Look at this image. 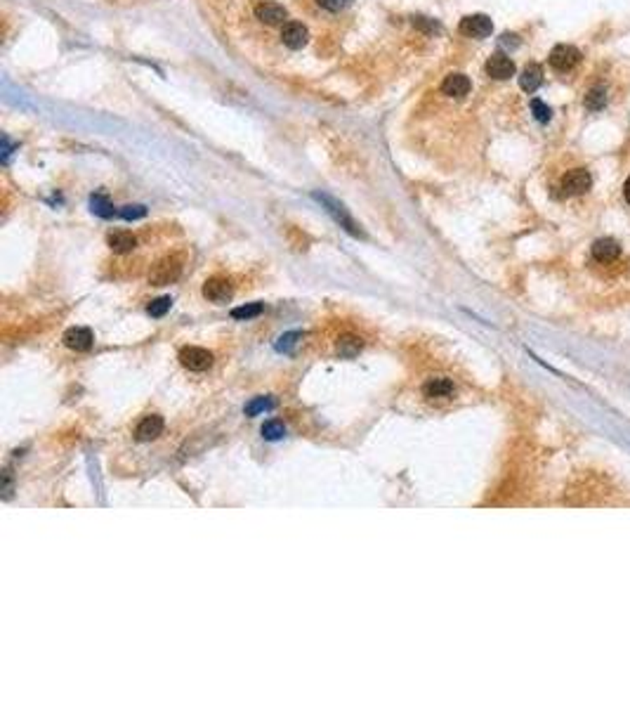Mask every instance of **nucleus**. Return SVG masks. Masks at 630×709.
I'll list each match as a JSON object with an SVG mask.
<instances>
[{
    "instance_id": "16",
    "label": "nucleus",
    "mask_w": 630,
    "mask_h": 709,
    "mask_svg": "<svg viewBox=\"0 0 630 709\" xmlns=\"http://www.w3.org/2000/svg\"><path fill=\"white\" fill-rule=\"evenodd\" d=\"M541 83H543V69H541L539 64H527L524 66V71H522V76H520V85H522V90L524 92H536L541 88Z\"/></svg>"
},
{
    "instance_id": "21",
    "label": "nucleus",
    "mask_w": 630,
    "mask_h": 709,
    "mask_svg": "<svg viewBox=\"0 0 630 709\" xmlns=\"http://www.w3.org/2000/svg\"><path fill=\"white\" fill-rule=\"evenodd\" d=\"M274 409V400L272 397H253L251 402L246 404V416H260V414H265V412H272Z\"/></svg>"
},
{
    "instance_id": "18",
    "label": "nucleus",
    "mask_w": 630,
    "mask_h": 709,
    "mask_svg": "<svg viewBox=\"0 0 630 709\" xmlns=\"http://www.w3.org/2000/svg\"><path fill=\"white\" fill-rule=\"evenodd\" d=\"M109 246L114 253H130L137 246V239L130 232H114L109 234Z\"/></svg>"
},
{
    "instance_id": "27",
    "label": "nucleus",
    "mask_w": 630,
    "mask_h": 709,
    "mask_svg": "<svg viewBox=\"0 0 630 709\" xmlns=\"http://www.w3.org/2000/svg\"><path fill=\"white\" fill-rule=\"evenodd\" d=\"M532 111H534V116L539 118L541 123H548V121H550V116H552L550 107H548L545 102H541V99H532Z\"/></svg>"
},
{
    "instance_id": "26",
    "label": "nucleus",
    "mask_w": 630,
    "mask_h": 709,
    "mask_svg": "<svg viewBox=\"0 0 630 709\" xmlns=\"http://www.w3.org/2000/svg\"><path fill=\"white\" fill-rule=\"evenodd\" d=\"M118 215H121L123 220H140V217L147 215V208L142 206V203H128V206H123L118 210Z\"/></svg>"
},
{
    "instance_id": "11",
    "label": "nucleus",
    "mask_w": 630,
    "mask_h": 709,
    "mask_svg": "<svg viewBox=\"0 0 630 709\" xmlns=\"http://www.w3.org/2000/svg\"><path fill=\"white\" fill-rule=\"evenodd\" d=\"M590 256L595 263L609 265L621 256V246H619V241H614V239H597L590 248Z\"/></svg>"
},
{
    "instance_id": "5",
    "label": "nucleus",
    "mask_w": 630,
    "mask_h": 709,
    "mask_svg": "<svg viewBox=\"0 0 630 709\" xmlns=\"http://www.w3.org/2000/svg\"><path fill=\"white\" fill-rule=\"evenodd\" d=\"M548 62H550V66L555 71H571L573 66L581 62V52H578L573 45H555L552 48V52H550V57H548Z\"/></svg>"
},
{
    "instance_id": "20",
    "label": "nucleus",
    "mask_w": 630,
    "mask_h": 709,
    "mask_svg": "<svg viewBox=\"0 0 630 709\" xmlns=\"http://www.w3.org/2000/svg\"><path fill=\"white\" fill-rule=\"evenodd\" d=\"M607 107V90L604 88H590L585 95V109L588 111H602Z\"/></svg>"
},
{
    "instance_id": "23",
    "label": "nucleus",
    "mask_w": 630,
    "mask_h": 709,
    "mask_svg": "<svg viewBox=\"0 0 630 709\" xmlns=\"http://www.w3.org/2000/svg\"><path fill=\"white\" fill-rule=\"evenodd\" d=\"M284 435H286V426L281 424V421H267V424L262 426V438L270 440V443H277V440H281Z\"/></svg>"
},
{
    "instance_id": "19",
    "label": "nucleus",
    "mask_w": 630,
    "mask_h": 709,
    "mask_svg": "<svg viewBox=\"0 0 630 709\" xmlns=\"http://www.w3.org/2000/svg\"><path fill=\"white\" fill-rule=\"evenodd\" d=\"M262 313H265V303H246V306L232 310V320L248 322V320H255V317H260Z\"/></svg>"
},
{
    "instance_id": "17",
    "label": "nucleus",
    "mask_w": 630,
    "mask_h": 709,
    "mask_svg": "<svg viewBox=\"0 0 630 709\" xmlns=\"http://www.w3.org/2000/svg\"><path fill=\"white\" fill-rule=\"evenodd\" d=\"M361 348H364V341H361L359 336H354V334L340 336V341H338V352H340V357H347V359L357 357V354L361 352Z\"/></svg>"
},
{
    "instance_id": "8",
    "label": "nucleus",
    "mask_w": 630,
    "mask_h": 709,
    "mask_svg": "<svg viewBox=\"0 0 630 709\" xmlns=\"http://www.w3.org/2000/svg\"><path fill=\"white\" fill-rule=\"evenodd\" d=\"M314 199H319V201L323 203V206H326L328 213L335 217V222H340V225L345 227L349 234H354V236H361V229L357 227V222H354L352 217H349V215L345 213V208H342L338 201H333V199L326 196V194H314Z\"/></svg>"
},
{
    "instance_id": "2",
    "label": "nucleus",
    "mask_w": 630,
    "mask_h": 709,
    "mask_svg": "<svg viewBox=\"0 0 630 709\" xmlns=\"http://www.w3.org/2000/svg\"><path fill=\"white\" fill-rule=\"evenodd\" d=\"M590 185H592V178H590V173L585 171V168H571V171L564 173L562 182H559V189H562L559 194H562V196L585 194V192L590 189Z\"/></svg>"
},
{
    "instance_id": "22",
    "label": "nucleus",
    "mask_w": 630,
    "mask_h": 709,
    "mask_svg": "<svg viewBox=\"0 0 630 709\" xmlns=\"http://www.w3.org/2000/svg\"><path fill=\"white\" fill-rule=\"evenodd\" d=\"M90 206H92V213L99 215V217H111V215H114V206H111V201L104 194H92L90 196Z\"/></svg>"
},
{
    "instance_id": "3",
    "label": "nucleus",
    "mask_w": 630,
    "mask_h": 709,
    "mask_svg": "<svg viewBox=\"0 0 630 709\" xmlns=\"http://www.w3.org/2000/svg\"><path fill=\"white\" fill-rule=\"evenodd\" d=\"M180 362H182L184 369H189V371H205V369L213 366V352L205 350V348H198V345H189L180 352Z\"/></svg>"
},
{
    "instance_id": "25",
    "label": "nucleus",
    "mask_w": 630,
    "mask_h": 709,
    "mask_svg": "<svg viewBox=\"0 0 630 709\" xmlns=\"http://www.w3.org/2000/svg\"><path fill=\"white\" fill-rule=\"evenodd\" d=\"M302 338V331H288L277 341V350L279 352H291L298 345V341Z\"/></svg>"
},
{
    "instance_id": "13",
    "label": "nucleus",
    "mask_w": 630,
    "mask_h": 709,
    "mask_svg": "<svg viewBox=\"0 0 630 709\" xmlns=\"http://www.w3.org/2000/svg\"><path fill=\"white\" fill-rule=\"evenodd\" d=\"M453 390H456V385H453L451 378H446V376L427 378L425 385H423V395H425L427 400H441V397L453 395Z\"/></svg>"
},
{
    "instance_id": "10",
    "label": "nucleus",
    "mask_w": 630,
    "mask_h": 709,
    "mask_svg": "<svg viewBox=\"0 0 630 709\" xmlns=\"http://www.w3.org/2000/svg\"><path fill=\"white\" fill-rule=\"evenodd\" d=\"M61 341H64V345L66 348H71V350H76V352H85V350H90L92 348V331L90 329H85V327H71V329H66L64 336H61Z\"/></svg>"
},
{
    "instance_id": "1",
    "label": "nucleus",
    "mask_w": 630,
    "mask_h": 709,
    "mask_svg": "<svg viewBox=\"0 0 630 709\" xmlns=\"http://www.w3.org/2000/svg\"><path fill=\"white\" fill-rule=\"evenodd\" d=\"M180 275H182V260H180L177 256H168L163 260H159V263L152 267V272H149V284L152 286H168V284L177 282Z\"/></svg>"
},
{
    "instance_id": "7",
    "label": "nucleus",
    "mask_w": 630,
    "mask_h": 709,
    "mask_svg": "<svg viewBox=\"0 0 630 709\" xmlns=\"http://www.w3.org/2000/svg\"><path fill=\"white\" fill-rule=\"evenodd\" d=\"M307 38H309L307 27L300 22H286L281 27V43L286 48L300 50V48L307 45Z\"/></svg>"
},
{
    "instance_id": "15",
    "label": "nucleus",
    "mask_w": 630,
    "mask_h": 709,
    "mask_svg": "<svg viewBox=\"0 0 630 709\" xmlns=\"http://www.w3.org/2000/svg\"><path fill=\"white\" fill-rule=\"evenodd\" d=\"M470 78L465 76V73H451V76H446L444 78V83H441V92L448 97H465L467 92H470Z\"/></svg>"
},
{
    "instance_id": "29",
    "label": "nucleus",
    "mask_w": 630,
    "mask_h": 709,
    "mask_svg": "<svg viewBox=\"0 0 630 709\" xmlns=\"http://www.w3.org/2000/svg\"><path fill=\"white\" fill-rule=\"evenodd\" d=\"M623 196H626V203L630 206V178L626 180V185H623Z\"/></svg>"
},
{
    "instance_id": "6",
    "label": "nucleus",
    "mask_w": 630,
    "mask_h": 709,
    "mask_svg": "<svg viewBox=\"0 0 630 709\" xmlns=\"http://www.w3.org/2000/svg\"><path fill=\"white\" fill-rule=\"evenodd\" d=\"M491 31H494V24L486 15H470L460 22V34L467 38H486L491 36Z\"/></svg>"
},
{
    "instance_id": "12",
    "label": "nucleus",
    "mask_w": 630,
    "mask_h": 709,
    "mask_svg": "<svg viewBox=\"0 0 630 709\" xmlns=\"http://www.w3.org/2000/svg\"><path fill=\"white\" fill-rule=\"evenodd\" d=\"M486 73H489L491 78L505 80V78L515 76V62L510 57H505V55H501V52H496V55H491L489 62H486Z\"/></svg>"
},
{
    "instance_id": "9",
    "label": "nucleus",
    "mask_w": 630,
    "mask_h": 709,
    "mask_svg": "<svg viewBox=\"0 0 630 709\" xmlns=\"http://www.w3.org/2000/svg\"><path fill=\"white\" fill-rule=\"evenodd\" d=\"M163 416H159V414H149L145 416V419L137 424L135 428V438L140 440V443H152V440L159 438L161 433H163Z\"/></svg>"
},
{
    "instance_id": "28",
    "label": "nucleus",
    "mask_w": 630,
    "mask_h": 709,
    "mask_svg": "<svg viewBox=\"0 0 630 709\" xmlns=\"http://www.w3.org/2000/svg\"><path fill=\"white\" fill-rule=\"evenodd\" d=\"M354 0H316V5H319L321 10H326V12H340V10H345L349 8Z\"/></svg>"
},
{
    "instance_id": "4",
    "label": "nucleus",
    "mask_w": 630,
    "mask_h": 709,
    "mask_svg": "<svg viewBox=\"0 0 630 709\" xmlns=\"http://www.w3.org/2000/svg\"><path fill=\"white\" fill-rule=\"evenodd\" d=\"M232 296H234V286H232V282H229L227 277H210V279H205L203 298H208L210 303H217V306H222V303L232 301Z\"/></svg>"
},
{
    "instance_id": "24",
    "label": "nucleus",
    "mask_w": 630,
    "mask_h": 709,
    "mask_svg": "<svg viewBox=\"0 0 630 709\" xmlns=\"http://www.w3.org/2000/svg\"><path fill=\"white\" fill-rule=\"evenodd\" d=\"M170 308H173V298H170V296H161V298H156V301L149 303V306H147V313L152 315V317H156V320H159V317H163Z\"/></svg>"
},
{
    "instance_id": "14",
    "label": "nucleus",
    "mask_w": 630,
    "mask_h": 709,
    "mask_svg": "<svg viewBox=\"0 0 630 709\" xmlns=\"http://www.w3.org/2000/svg\"><path fill=\"white\" fill-rule=\"evenodd\" d=\"M255 17L265 24H284L286 20H288V15H286V10L281 8V5L270 3V0L255 5Z\"/></svg>"
}]
</instances>
